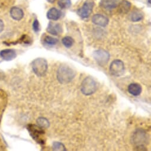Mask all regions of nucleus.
<instances>
[{"instance_id": "1", "label": "nucleus", "mask_w": 151, "mask_h": 151, "mask_svg": "<svg viewBox=\"0 0 151 151\" xmlns=\"http://www.w3.org/2000/svg\"><path fill=\"white\" fill-rule=\"evenodd\" d=\"M77 72L66 64H62L57 70V79L62 84L70 83L76 76Z\"/></svg>"}, {"instance_id": "2", "label": "nucleus", "mask_w": 151, "mask_h": 151, "mask_svg": "<svg viewBox=\"0 0 151 151\" xmlns=\"http://www.w3.org/2000/svg\"><path fill=\"white\" fill-rule=\"evenodd\" d=\"M32 68L33 72L37 76L43 77L46 75L48 68L47 60L44 58H38L32 63Z\"/></svg>"}, {"instance_id": "3", "label": "nucleus", "mask_w": 151, "mask_h": 151, "mask_svg": "<svg viewBox=\"0 0 151 151\" xmlns=\"http://www.w3.org/2000/svg\"><path fill=\"white\" fill-rule=\"evenodd\" d=\"M27 129L32 138L37 143L41 145L45 144V131L43 128L35 124H29Z\"/></svg>"}, {"instance_id": "4", "label": "nucleus", "mask_w": 151, "mask_h": 151, "mask_svg": "<svg viewBox=\"0 0 151 151\" xmlns=\"http://www.w3.org/2000/svg\"><path fill=\"white\" fill-rule=\"evenodd\" d=\"M81 92L85 96H91L97 90V83L91 77H86L83 81L81 87Z\"/></svg>"}, {"instance_id": "5", "label": "nucleus", "mask_w": 151, "mask_h": 151, "mask_svg": "<svg viewBox=\"0 0 151 151\" xmlns=\"http://www.w3.org/2000/svg\"><path fill=\"white\" fill-rule=\"evenodd\" d=\"M93 56L97 63L100 66L106 65L109 61L110 57L109 53L103 49L95 50L93 53Z\"/></svg>"}, {"instance_id": "6", "label": "nucleus", "mask_w": 151, "mask_h": 151, "mask_svg": "<svg viewBox=\"0 0 151 151\" xmlns=\"http://www.w3.org/2000/svg\"><path fill=\"white\" fill-rule=\"evenodd\" d=\"M124 65L123 61L119 59L113 60L110 66V72L114 77H120L124 72Z\"/></svg>"}, {"instance_id": "7", "label": "nucleus", "mask_w": 151, "mask_h": 151, "mask_svg": "<svg viewBox=\"0 0 151 151\" xmlns=\"http://www.w3.org/2000/svg\"><path fill=\"white\" fill-rule=\"evenodd\" d=\"M94 6V1L91 0H87L84 2L82 7L77 10L78 15L82 19L88 18L93 12Z\"/></svg>"}, {"instance_id": "8", "label": "nucleus", "mask_w": 151, "mask_h": 151, "mask_svg": "<svg viewBox=\"0 0 151 151\" xmlns=\"http://www.w3.org/2000/svg\"><path fill=\"white\" fill-rule=\"evenodd\" d=\"M93 23L97 26L101 27H106L109 23V19L102 14H95L92 17Z\"/></svg>"}, {"instance_id": "9", "label": "nucleus", "mask_w": 151, "mask_h": 151, "mask_svg": "<svg viewBox=\"0 0 151 151\" xmlns=\"http://www.w3.org/2000/svg\"><path fill=\"white\" fill-rule=\"evenodd\" d=\"M47 32L54 36H58L62 33L63 30L62 26L59 23H53L52 22H49L47 26Z\"/></svg>"}, {"instance_id": "10", "label": "nucleus", "mask_w": 151, "mask_h": 151, "mask_svg": "<svg viewBox=\"0 0 151 151\" xmlns=\"http://www.w3.org/2000/svg\"><path fill=\"white\" fill-rule=\"evenodd\" d=\"M119 0H101L100 6L104 10H111L117 7Z\"/></svg>"}, {"instance_id": "11", "label": "nucleus", "mask_w": 151, "mask_h": 151, "mask_svg": "<svg viewBox=\"0 0 151 151\" xmlns=\"http://www.w3.org/2000/svg\"><path fill=\"white\" fill-rule=\"evenodd\" d=\"M0 56L4 60L10 61L16 58L17 54L14 50L8 49L0 52Z\"/></svg>"}, {"instance_id": "12", "label": "nucleus", "mask_w": 151, "mask_h": 151, "mask_svg": "<svg viewBox=\"0 0 151 151\" xmlns=\"http://www.w3.org/2000/svg\"><path fill=\"white\" fill-rule=\"evenodd\" d=\"M133 142L135 144L138 145V147L143 146L141 143H143L145 142V133L143 130H137L134 133L133 136Z\"/></svg>"}, {"instance_id": "13", "label": "nucleus", "mask_w": 151, "mask_h": 151, "mask_svg": "<svg viewBox=\"0 0 151 151\" xmlns=\"http://www.w3.org/2000/svg\"><path fill=\"white\" fill-rule=\"evenodd\" d=\"M10 13L12 18L16 21L21 20L24 17V12L23 10L17 7H12Z\"/></svg>"}, {"instance_id": "14", "label": "nucleus", "mask_w": 151, "mask_h": 151, "mask_svg": "<svg viewBox=\"0 0 151 151\" xmlns=\"http://www.w3.org/2000/svg\"><path fill=\"white\" fill-rule=\"evenodd\" d=\"M61 12L56 8H51L47 12L46 16L49 20L53 21H57L61 17Z\"/></svg>"}, {"instance_id": "15", "label": "nucleus", "mask_w": 151, "mask_h": 151, "mask_svg": "<svg viewBox=\"0 0 151 151\" xmlns=\"http://www.w3.org/2000/svg\"><path fill=\"white\" fill-rule=\"evenodd\" d=\"M142 91V88L139 84L132 83L130 84L128 87L129 93L133 96H139Z\"/></svg>"}, {"instance_id": "16", "label": "nucleus", "mask_w": 151, "mask_h": 151, "mask_svg": "<svg viewBox=\"0 0 151 151\" xmlns=\"http://www.w3.org/2000/svg\"><path fill=\"white\" fill-rule=\"evenodd\" d=\"M131 3L127 1V0H122L118 4V10L119 13L122 14H126L127 13L130 8H131Z\"/></svg>"}, {"instance_id": "17", "label": "nucleus", "mask_w": 151, "mask_h": 151, "mask_svg": "<svg viewBox=\"0 0 151 151\" xmlns=\"http://www.w3.org/2000/svg\"><path fill=\"white\" fill-rule=\"evenodd\" d=\"M143 19V14L142 12L139 11H134L131 13L130 16V20L133 22H137L141 21Z\"/></svg>"}, {"instance_id": "18", "label": "nucleus", "mask_w": 151, "mask_h": 151, "mask_svg": "<svg viewBox=\"0 0 151 151\" xmlns=\"http://www.w3.org/2000/svg\"><path fill=\"white\" fill-rule=\"evenodd\" d=\"M62 43L64 45V46L66 48L71 47L74 43V40L73 39L72 37H71L70 36L64 37L62 39Z\"/></svg>"}, {"instance_id": "19", "label": "nucleus", "mask_w": 151, "mask_h": 151, "mask_svg": "<svg viewBox=\"0 0 151 151\" xmlns=\"http://www.w3.org/2000/svg\"><path fill=\"white\" fill-rule=\"evenodd\" d=\"M38 126L42 128H47L50 126V123L48 120L45 117H39L37 120Z\"/></svg>"}, {"instance_id": "20", "label": "nucleus", "mask_w": 151, "mask_h": 151, "mask_svg": "<svg viewBox=\"0 0 151 151\" xmlns=\"http://www.w3.org/2000/svg\"><path fill=\"white\" fill-rule=\"evenodd\" d=\"M59 7L62 9H67L71 6L70 0H58V2Z\"/></svg>"}, {"instance_id": "21", "label": "nucleus", "mask_w": 151, "mask_h": 151, "mask_svg": "<svg viewBox=\"0 0 151 151\" xmlns=\"http://www.w3.org/2000/svg\"><path fill=\"white\" fill-rule=\"evenodd\" d=\"M44 43L49 46H54L58 43V40L53 37L47 36L44 38Z\"/></svg>"}, {"instance_id": "22", "label": "nucleus", "mask_w": 151, "mask_h": 151, "mask_svg": "<svg viewBox=\"0 0 151 151\" xmlns=\"http://www.w3.org/2000/svg\"><path fill=\"white\" fill-rule=\"evenodd\" d=\"M52 149L53 150L56 151H65L66 150V149L65 148V146L63 144H62L60 142H55L53 143Z\"/></svg>"}, {"instance_id": "23", "label": "nucleus", "mask_w": 151, "mask_h": 151, "mask_svg": "<svg viewBox=\"0 0 151 151\" xmlns=\"http://www.w3.org/2000/svg\"><path fill=\"white\" fill-rule=\"evenodd\" d=\"M33 29L35 32H38L40 30V23L37 19H35L33 23Z\"/></svg>"}, {"instance_id": "24", "label": "nucleus", "mask_w": 151, "mask_h": 151, "mask_svg": "<svg viewBox=\"0 0 151 151\" xmlns=\"http://www.w3.org/2000/svg\"><path fill=\"white\" fill-rule=\"evenodd\" d=\"M4 29V24L1 19H0V33H1Z\"/></svg>"}, {"instance_id": "25", "label": "nucleus", "mask_w": 151, "mask_h": 151, "mask_svg": "<svg viewBox=\"0 0 151 151\" xmlns=\"http://www.w3.org/2000/svg\"><path fill=\"white\" fill-rule=\"evenodd\" d=\"M56 0H47V1L50 4H53L55 2Z\"/></svg>"}, {"instance_id": "26", "label": "nucleus", "mask_w": 151, "mask_h": 151, "mask_svg": "<svg viewBox=\"0 0 151 151\" xmlns=\"http://www.w3.org/2000/svg\"><path fill=\"white\" fill-rule=\"evenodd\" d=\"M147 2H148V3H149V6H150V0H148Z\"/></svg>"}]
</instances>
